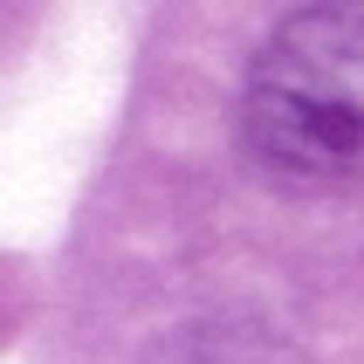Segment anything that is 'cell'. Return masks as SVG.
<instances>
[{
  "mask_svg": "<svg viewBox=\"0 0 364 364\" xmlns=\"http://www.w3.org/2000/svg\"><path fill=\"white\" fill-rule=\"evenodd\" d=\"M241 138L268 179H364V0H309L241 82Z\"/></svg>",
  "mask_w": 364,
  "mask_h": 364,
  "instance_id": "6da1fadb",
  "label": "cell"
}]
</instances>
